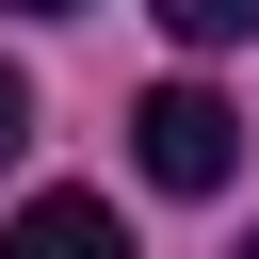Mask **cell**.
Instances as JSON below:
<instances>
[{
  "mask_svg": "<svg viewBox=\"0 0 259 259\" xmlns=\"http://www.w3.org/2000/svg\"><path fill=\"white\" fill-rule=\"evenodd\" d=\"M130 162H146L162 194H227V178H243V113H227L210 81H162V97L130 113Z\"/></svg>",
  "mask_w": 259,
  "mask_h": 259,
  "instance_id": "cell-1",
  "label": "cell"
},
{
  "mask_svg": "<svg viewBox=\"0 0 259 259\" xmlns=\"http://www.w3.org/2000/svg\"><path fill=\"white\" fill-rule=\"evenodd\" d=\"M0 259H130V210H113V194H32V210L0 227Z\"/></svg>",
  "mask_w": 259,
  "mask_h": 259,
  "instance_id": "cell-2",
  "label": "cell"
},
{
  "mask_svg": "<svg viewBox=\"0 0 259 259\" xmlns=\"http://www.w3.org/2000/svg\"><path fill=\"white\" fill-rule=\"evenodd\" d=\"M162 32H178V49H243V32H259V0H162Z\"/></svg>",
  "mask_w": 259,
  "mask_h": 259,
  "instance_id": "cell-3",
  "label": "cell"
},
{
  "mask_svg": "<svg viewBox=\"0 0 259 259\" xmlns=\"http://www.w3.org/2000/svg\"><path fill=\"white\" fill-rule=\"evenodd\" d=\"M16 146H32V81L0 65V162H16Z\"/></svg>",
  "mask_w": 259,
  "mask_h": 259,
  "instance_id": "cell-4",
  "label": "cell"
},
{
  "mask_svg": "<svg viewBox=\"0 0 259 259\" xmlns=\"http://www.w3.org/2000/svg\"><path fill=\"white\" fill-rule=\"evenodd\" d=\"M0 16H81V0H0Z\"/></svg>",
  "mask_w": 259,
  "mask_h": 259,
  "instance_id": "cell-5",
  "label": "cell"
},
{
  "mask_svg": "<svg viewBox=\"0 0 259 259\" xmlns=\"http://www.w3.org/2000/svg\"><path fill=\"white\" fill-rule=\"evenodd\" d=\"M243 259H259V243H243Z\"/></svg>",
  "mask_w": 259,
  "mask_h": 259,
  "instance_id": "cell-6",
  "label": "cell"
}]
</instances>
